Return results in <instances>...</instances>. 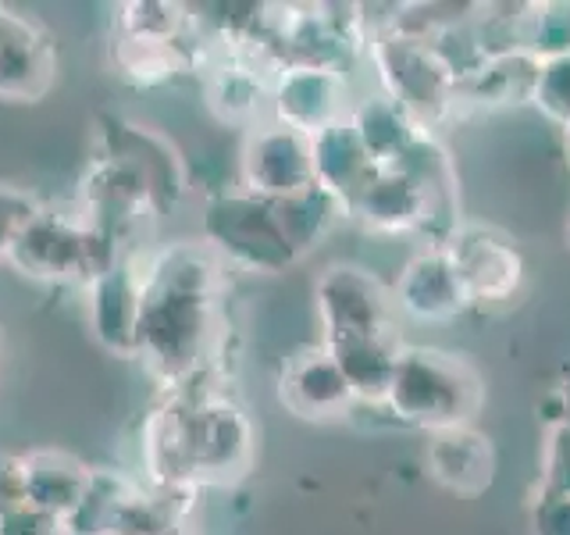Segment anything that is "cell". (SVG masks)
Masks as SVG:
<instances>
[{"mask_svg":"<svg viewBox=\"0 0 570 535\" xmlns=\"http://www.w3.org/2000/svg\"><path fill=\"white\" fill-rule=\"evenodd\" d=\"M225 261L204 240H175L139 257L142 325L136 361L168 389L210 371L218 347Z\"/></svg>","mask_w":570,"mask_h":535,"instance_id":"cell-1","label":"cell"},{"mask_svg":"<svg viewBox=\"0 0 570 535\" xmlns=\"http://www.w3.org/2000/svg\"><path fill=\"white\" fill-rule=\"evenodd\" d=\"M210 371L168 389L142 421V471L157 489L228 486L249 471L257 428L246 407L218 386H200Z\"/></svg>","mask_w":570,"mask_h":535,"instance_id":"cell-2","label":"cell"},{"mask_svg":"<svg viewBox=\"0 0 570 535\" xmlns=\"http://www.w3.org/2000/svg\"><path fill=\"white\" fill-rule=\"evenodd\" d=\"M481 400H485V382L468 357L435 347H400L382 407L400 425L442 432V428L471 425Z\"/></svg>","mask_w":570,"mask_h":535,"instance_id":"cell-3","label":"cell"},{"mask_svg":"<svg viewBox=\"0 0 570 535\" xmlns=\"http://www.w3.org/2000/svg\"><path fill=\"white\" fill-rule=\"evenodd\" d=\"M121 257L129 254H118L104 236H97L76 207L50 204H40L32 222L18 232V240L8 250V264L18 275L47 285H86Z\"/></svg>","mask_w":570,"mask_h":535,"instance_id":"cell-4","label":"cell"},{"mask_svg":"<svg viewBox=\"0 0 570 535\" xmlns=\"http://www.w3.org/2000/svg\"><path fill=\"white\" fill-rule=\"evenodd\" d=\"M200 240L225 261V268L246 275H278L299 261L278 204L246 189L210 196L200 214Z\"/></svg>","mask_w":570,"mask_h":535,"instance_id":"cell-5","label":"cell"},{"mask_svg":"<svg viewBox=\"0 0 570 535\" xmlns=\"http://www.w3.org/2000/svg\"><path fill=\"white\" fill-rule=\"evenodd\" d=\"M94 157H104L129 172L139 189L147 193L154 214H168L193 189V175L178 143L160 133L157 125L104 111L94 118Z\"/></svg>","mask_w":570,"mask_h":535,"instance_id":"cell-6","label":"cell"},{"mask_svg":"<svg viewBox=\"0 0 570 535\" xmlns=\"http://www.w3.org/2000/svg\"><path fill=\"white\" fill-rule=\"evenodd\" d=\"M371 61L379 68L385 97L396 100L421 129L432 125L460 100V79L442 61V54L400 29H382L371 36Z\"/></svg>","mask_w":570,"mask_h":535,"instance_id":"cell-7","label":"cell"},{"mask_svg":"<svg viewBox=\"0 0 570 535\" xmlns=\"http://www.w3.org/2000/svg\"><path fill=\"white\" fill-rule=\"evenodd\" d=\"M314 314L325 347L353 339H400L392 290L374 272L350 261L321 268L314 279Z\"/></svg>","mask_w":570,"mask_h":535,"instance_id":"cell-8","label":"cell"},{"mask_svg":"<svg viewBox=\"0 0 570 535\" xmlns=\"http://www.w3.org/2000/svg\"><path fill=\"white\" fill-rule=\"evenodd\" d=\"M317 186L314 143L278 121H261L246 133L239 150V189L261 201H289Z\"/></svg>","mask_w":570,"mask_h":535,"instance_id":"cell-9","label":"cell"},{"mask_svg":"<svg viewBox=\"0 0 570 535\" xmlns=\"http://www.w3.org/2000/svg\"><path fill=\"white\" fill-rule=\"evenodd\" d=\"M471 308L510 303L524 285V257L503 232L489 225H456L442 243Z\"/></svg>","mask_w":570,"mask_h":535,"instance_id":"cell-10","label":"cell"},{"mask_svg":"<svg viewBox=\"0 0 570 535\" xmlns=\"http://www.w3.org/2000/svg\"><path fill=\"white\" fill-rule=\"evenodd\" d=\"M86 290V325L97 343L136 361L139 353V325H142V275H139V250L121 257L107 272H100Z\"/></svg>","mask_w":570,"mask_h":535,"instance_id":"cell-11","label":"cell"},{"mask_svg":"<svg viewBox=\"0 0 570 535\" xmlns=\"http://www.w3.org/2000/svg\"><path fill=\"white\" fill-rule=\"evenodd\" d=\"M346 71L321 65H282L272 79V121L317 136L350 115Z\"/></svg>","mask_w":570,"mask_h":535,"instance_id":"cell-12","label":"cell"},{"mask_svg":"<svg viewBox=\"0 0 570 535\" xmlns=\"http://www.w3.org/2000/svg\"><path fill=\"white\" fill-rule=\"evenodd\" d=\"M278 400L285 410L307 421H335L346 418L356 407V397L346 382L343 368L335 364L328 347H303L289 361L282 364L278 374Z\"/></svg>","mask_w":570,"mask_h":535,"instance_id":"cell-13","label":"cell"},{"mask_svg":"<svg viewBox=\"0 0 570 535\" xmlns=\"http://www.w3.org/2000/svg\"><path fill=\"white\" fill-rule=\"evenodd\" d=\"M150 486L118 468H94L82 504L68 514V535H142Z\"/></svg>","mask_w":570,"mask_h":535,"instance_id":"cell-14","label":"cell"},{"mask_svg":"<svg viewBox=\"0 0 570 535\" xmlns=\"http://www.w3.org/2000/svg\"><path fill=\"white\" fill-rule=\"evenodd\" d=\"M346 214L379 236H406V232H428L432 204L406 172L379 168L371 183L350 201Z\"/></svg>","mask_w":570,"mask_h":535,"instance_id":"cell-15","label":"cell"},{"mask_svg":"<svg viewBox=\"0 0 570 535\" xmlns=\"http://www.w3.org/2000/svg\"><path fill=\"white\" fill-rule=\"evenodd\" d=\"M392 300H396L400 314L414 321H450L471 308L456 268L442 246H428L403 264L396 285H392Z\"/></svg>","mask_w":570,"mask_h":535,"instance_id":"cell-16","label":"cell"},{"mask_svg":"<svg viewBox=\"0 0 570 535\" xmlns=\"http://www.w3.org/2000/svg\"><path fill=\"white\" fill-rule=\"evenodd\" d=\"M424 464L439 486L460 496H478L492 486L495 478V446L485 432L474 425L442 428V432H428Z\"/></svg>","mask_w":570,"mask_h":535,"instance_id":"cell-17","label":"cell"},{"mask_svg":"<svg viewBox=\"0 0 570 535\" xmlns=\"http://www.w3.org/2000/svg\"><path fill=\"white\" fill-rule=\"evenodd\" d=\"M58 47L32 18V26L0 50V100L40 104L58 82Z\"/></svg>","mask_w":570,"mask_h":535,"instance_id":"cell-18","label":"cell"},{"mask_svg":"<svg viewBox=\"0 0 570 535\" xmlns=\"http://www.w3.org/2000/svg\"><path fill=\"white\" fill-rule=\"evenodd\" d=\"M94 481V464L68 450H26V499L29 507L68 522Z\"/></svg>","mask_w":570,"mask_h":535,"instance_id":"cell-19","label":"cell"},{"mask_svg":"<svg viewBox=\"0 0 570 535\" xmlns=\"http://www.w3.org/2000/svg\"><path fill=\"white\" fill-rule=\"evenodd\" d=\"M200 65V43L193 40H129V36H111V68L125 82L139 89L168 86L186 71Z\"/></svg>","mask_w":570,"mask_h":535,"instance_id":"cell-20","label":"cell"},{"mask_svg":"<svg viewBox=\"0 0 570 535\" xmlns=\"http://www.w3.org/2000/svg\"><path fill=\"white\" fill-rule=\"evenodd\" d=\"M311 143H314L317 186L328 189L332 196H338V201L350 207L353 196L371 183L374 172H379L374 168V160L361 147V139H356V133L350 129L346 118L328 125V129H321L317 136H311Z\"/></svg>","mask_w":570,"mask_h":535,"instance_id":"cell-21","label":"cell"},{"mask_svg":"<svg viewBox=\"0 0 570 535\" xmlns=\"http://www.w3.org/2000/svg\"><path fill=\"white\" fill-rule=\"evenodd\" d=\"M350 129L361 139V147L367 150V157L374 160V168H389L406 154V147L414 143L421 133V125L410 118L396 100H389L385 94L364 97L350 107Z\"/></svg>","mask_w":570,"mask_h":535,"instance_id":"cell-22","label":"cell"},{"mask_svg":"<svg viewBox=\"0 0 570 535\" xmlns=\"http://www.w3.org/2000/svg\"><path fill=\"white\" fill-rule=\"evenodd\" d=\"M328 353L335 357V364L343 368L356 403H374V407L385 403L392 371H396V357H400V339H353V343L328 347Z\"/></svg>","mask_w":570,"mask_h":535,"instance_id":"cell-23","label":"cell"},{"mask_svg":"<svg viewBox=\"0 0 570 535\" xmlns=\"http://www.w3.org/2000/svg\"><path fill=\"white\" fill-rule=\"evenodd\" d=\"M115 36L129 40H193V18L189 4H171V0H129L118 4Z\"/></svg>","mask_w":570,"mask_h":535,"instance_id":"cell-24","label":"cell"},{"mask_svg":"<svg viewBox=\"0 0 570 535\" xmlns=\"http://www.w3.org/2000/svg\"><path fill=\"white\" fill-rule=\"evenodd\" d=\"M531 104L539 107L546 118H552L557 125H563V129H570V54H560V58H546L542 61Z\"/></svg>","mask_w":570,"mask_h":535,"instance_id":"cell-25","label":"cell"},{"mask_svg":"<svg viewBox=\"0 0 570 535\" xmlns=\"http://www.w3.org/2000/svg\"><path fill=\"white\" fill-rule=\"evenodd\" d=\"M36 211H40V201L29 189L14 183H0V261H8L11 243L32 222Z\"/></svg>","mask_w":570,"mask_h":535,"instance_id":"cell-26","label":"cell"},{"mask_svg":"<svg viewBox=\"0 0 570 535\" xmlns=\"http://www.w3.org/2000/svg\"><path fill=\"white\" fill-rule=\"evenodd\" d=\"M531 535H570V489L546 486L531 507Z\"/></svg>","mask_w":570,"mask_h":535,"instance_id":"cell-27","label":"cell"},{"mask_svg":"<svg viewBox=\"0 0 570 535\" xmlns=\"http://www.w3.org/2000/svg\"><path fill=\"white\" fill-rule=\"evenodd\" d=\"M29 507L26 499V454L0 450V517Z\"/></svg>","mask_w":570,"mask_h":535,"instance_id":"cell-28","label":"cell"},{"mask_svg":"<svg viewBox=\"0 0 570 535\" xmlns=\"http://www.w3.org/2000/svg\"><path fill=\"white\" fill-rule=\"evenodd\" d=\"M0 535H68L65 522L36 507H22L0 517Z\"/></svg>","mask_w":570,"mask_h":535,"instance_id":"cell-29","label":"cell"},{"mask_svg":"<svg viewBox=\"0 0 570 535\" xmlns=\"http://www.w3.org/2000/svg\"><path fill=\"white\" fill-rule=\"evenodd\" d=\"M29 26H32V18H29V14H18L14 8L0 4V50H4V47L14 40V36H22Z\"/></svg>","mask_w":570,"mask_h":535,"instance_id":"cell-30","label":"cell"},{"mask_svg":"<svg viewBox=\"0 0 570 535\" xmlns=\"http://www.w3.org/2000/svg\"><path fill=\"white\" fill-rule=\"evenodd\" d=\"M560 415H563V418H560V425H567V428H570V382L560 389Z\"/></svg>","mask_w":570,"mask_h":535,"instance_id":"cell-31","label":"cell"},{"mask_svg":"<svg viewBox=\"0 0 570 535\" xmlns=\"http://www.w3.org/2000/svg\"><path fill=\"white\" fill-rule=\"evenodd\" d=\"M567 150H570V129H567Z\"/></svg>","mask_w":570,"mask_h":535,"instance_id":"cell-32","label":"cell"},{"mask_svg":"<svg viewBox=\"0 0 570 535\" xmlns=\"http://www.w3.org/2000/svg\"><path fill=\"white\" fill-rule=\"evenodd\" d=\"M567 240H570V222H567Z\"/></svg>","mask_w":570,"mask_h":535,"instance_id":"cell-33","label":"cell"}]
</instances>
